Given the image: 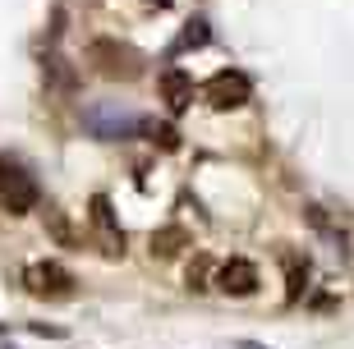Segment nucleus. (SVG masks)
<instances>
[{
  "label": "nucleus",
  "instance_id": "obj_14",
  "mask_svg": "<svg viewBox=\"0 0 354 349\" xmlns=\"http://www.w3.org/2000/svg\"><path fill=\"white\" fill-rule=\"evenodd\" d=\"M46 74L55 78V88H74V74H69V69H65V60H55V55L46 60Z\"/></svg>",
  "mask_w": 354,
  "mask_h": 349
},
{
  "label": "nucleus",
  "instance_id": "obj_1",
  "mask_svg": "<svg viewBox=\"0 0 354 349\" xmlns=\"http://www.w3.org/2000/svg\"><path fill=\"white\" fill-rule=\"evenodd\" d=\"M88 65L102 78H111V83H133V78L143 74L147 60H143V51H133L129 41L97 37V41H88Z\"/></svg>",
  "mask_w": 354,
  "mask_h": 349
},
{
  "label": "nucleus",
  "instance_id": "obj_15",
  "mask_svg": "<svg viewBox=\"0 0 354 349\" xmlns=\"http://www.w3.org/2000/svg\"><path fill=\"white\" fill-rule=\"evenodd\" d=\"M207 272H212V262L198 258L194 267H189V290H207Z\"/></svg>",
  "mask_w": 354,
  "mask_h": 349
},
{
  "label": "nucleus",
  "instance_id": "obj_3",
  "mask_svg": "<svg viewBox=\"0 0 354 349\" xmlns=\"http://www.w3.org/2000/svg\"><path fill=\"white\" fill-rule=\"evenodd\" d=\"M37 180L28 175L19 161L10 156H0V211H10V216H24V211L37 207Z\"/></svg>",
  "mask_w": 354,
  "mask_h": 349
},
{
  "label": "nucleus",
  "instance_id": "obj_10",
  "mask_svg": "<svg viewBox=\"0 0 354 349\" xmlns=\"http://www.w3.org/2000/svg\"><path fill=\"white\" fill-rule=\"evenodd\" d=\"M138 133H143L152 147H161V152H175V147H180V129H175V124H166V120H143V124H138Z\"/></svg>",
  "mask_w": 354,
  "mask_h": 349
},
{
  "label": "nucleus",
  "instance_id": "obj_13",
  "mask_svg": "<svg viewBox=\"0 0 354 349\" xmlns=\"http://www.w3.org/2000/svg\"><path fill=\"white\" fill-rule=\"evenodd\" d=\"M286 299H299L304 294V281H308V267H299V262H286Z\"/></svg>",
  "mask_w": 354,
  "mask_h": 349
},
{
  "label": "nucleus",
  "instance_id": "obj_12",
  "mask_svg": "<svg viewBox=\"0 0 354 349\" xmlns=\"http://www.w3.org/2000/svg\"><path fill=\"white\" fill-rule=\"evenodd\" d=\"M207 41H212L207 23H203V19H194V23H184V32H180V41L171 46V55H180V51H198V46H207Z\"/></svg>",
  "mask_w": 354,
  "mask_h": 349
},
{
  "label": "nucleus",
  "instance_id": "obj_9",
  "mask_svg": "<svg viewBox=\"0 0 354 349\" xmlns=\"http://www.w3.org/2000/svg\"><path fill=\"white\" fill-rule=\"evenodd\" d=\"M184 248H189V230H184V225H161V230H152V258H175Z\"/></svg>",
  "mask_w": 354,
  "mask_h": 349
},
{
  "label": "nucleus",
  "instance_id": "obj_8",
  "mask_svg": "<svg viewBox=\"0 0 354 349\" xmlns=\"http://www.w3.org/2000/svg\"><path fill=\"white\" fill-rule=\"evenodd\" d=\"M92 225H97V234H102V253L106 258H124V230L115 225V216H111V198H92Z\"/></svg>",
  "mask_w": 354,
  "mask_h": 349
},
{
  "label": "nucleus",
  "instance_id": "obj_4",
  "mask_svg": "<svg viewBox=\"0 0 354 349\" xmlns=\"http://www.w3.org/2000/svg\"><path fill=\"white\" fill-rule=\"evenodd\" d=\"M249 97H253V83L239 69H221V74H212L203 83V102L212 111H239V106H249Z\"/></svg>",
  "mask_w": 354,
  "mask_h": 349
},
{
  "label": "nucleus",
  "instance_id": "obj_11",
  "mask_svg": "<svg viewBox=\"0 0 354 349\" xmlns=\"http://www.w3.org/2000/svg\"><path fill=\"white\" fill-rule=\"evenodd\" d=\"M41 220H46V234H51L55 244H65V248L79 244V234H74V225H69V216L60 207H46V211H41Z\"/></svg>",
  "mask_w": 354,
  "mask_h": 349
},
{
  "label": "nucleus",
  "instance_id": "obj_16",
  "mask_svg": "<svg viewBox=\"0 0 354 349\" xmlns=\"http://www.w3.org/2000/svg\"><path fill=\"white\" fill-rule=\"evenodd\" d=\"M157 5H161V10H166V5H171V0H157Z\"/></svg>",
  "mask_w": 354,
  "mask_h": 349
},
{
  "label": "nucleus",
  "instance_id": "obj_2",
  "mask_svg": "<svg viewBox=\"0 0 354 349\" xmlns=\"http://www.w3.org/2000/svg\"><path fill=\"white\" fill-rule=\"evenodd\" d=\"M138 124H143V120L133 115L129 106H120V102H88L83 106V129H88L92 138H102V142L133 138Z\"/></svg>",
  "mask_w": 354,
  "mask_h": 349
},
{
  "label": "nucleus",
  "instance_id": "obj_6",
  "mask_svg": "<svg viewBox=\"0 0 354 349\" xmlns=\"http://www.w3.org/2000/svg\"><path fill=\"white\" fill-rule=\"evenodd\" d=\"M216 290L230 299H249L253 290H258V267H253L249 258H230L216 267Z\"/></svg>",
  "mask_w": 354,
  "mask_h": 349
},
{
  "label": "nucleus",
  "instance_id": "obj_7",
  "mask_svg": "<svg viewBox=\"0 0 354 349\" xmlns=\"http://www.w3.org/2000/svg\"><path fill=\"white\" fill-rule=\"evenodd\" d=\"M157 88H161V102L171 106V115H184L189 106H194V78L184 74L180 65H171V69H161V78H157Z\"/></svg>",
  "mask_w": 354,
  "mask_h": 349
},
{
  "label": "nucleus",
  "instance_id": "obj_5",
  "mask_svg": "<svg viewBox=\"0 0 354 349\" xmlns=\"http://www.w3.org/2000/svg\"><path fill=\"white\" fill-rule=\"evenodd\" d=\"M24 285H28L32 299H69L79 281H74L60 262H28L24 267Z\"/></svg>",
  "mask_w": 354,
  "mask_h": 349
}]
</instances>
